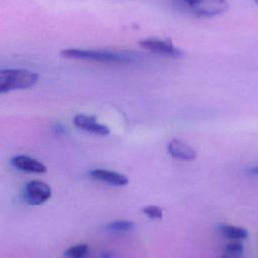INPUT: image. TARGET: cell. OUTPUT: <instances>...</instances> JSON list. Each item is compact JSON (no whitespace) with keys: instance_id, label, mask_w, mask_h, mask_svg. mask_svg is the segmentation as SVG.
Returning a JSON list of instances; mask_svg holds the SVG:
<instances>
[{"instance_id":"6da1fadb","label":"cell","mask_w":258,"mask_h":258,"mask_svg":"<svg viewBox=\"0 0 258 258\" xmlns=\"http://www.w3.org/2000/svg\"><path fill=\"white\" fill-rule=\"evenodd\" d=\"M60 55L64 58L91 60L107 63H127L132 61V56L126 53L105 50V49H83V48H63Z\"/></svg>"},{"instance_id":"7a4b0ae2","label":"cell","mask_w":258,"mask_h":258,"mask_svg":"<svg viewBox=\"0 0 258 258\" xmlns=\"http://www.w3.org/2000/svg\"><path fill=\"white\" fill-rule=\"evenodd\" d=\"M39 76L25 69H3L0 71V92L2 94L33 87Z\"/></svg>"},{"instance_id":"3957f363","label":"cell","mask_w":258,"mask_h":258,"mask_svg":"<svg viewBox=\"0 0 258 258\" xmlns=\"http://www.w3.org/2000/svg\"><path fill=\"white\" fill-rule=\"evenodd\" d=\"M175 6L184 13L197 17H213L228 10L226 0H173Z\"/></svg>"},{"instance_id":"277c9868","label":"cell","mask_w":258,"mask_h":258,"mask_svg":"<svg viewBox=\"0 0 258 258\" xmlns=\"http://www.w3.org/2000/svg\"><path fill=\"white\" fill-rule=\"evenodd\" d=\"M139 46L142 48L159 55H164L167 57H180L182 51L175 46L170 39H161V38H144L139 40Z\"/></svg>"},{"instance_id":"5b68a950","label":"cell","mask_w":258,"mask_h":258,"mask_svg":"<svg viewBox=\"0 0 258 258\" xmlns=\"http://www.w3.org/2000/svg\"><path fill=\"white\" fill-rule=\"evenodd\" d=\"M51 197L50 186L40 180L28 181L23 190V199L30 206H39Z\"/></svg>"},{"instance_id":"8992f818","label":"cell","mask_w":258,"mask_h":258,"mask_svg":"<svg viewBox=\"0 0 258 258\" xmlns=\"http://www.w3.org/2000/svg\"><path fill=\"white\" fill-rule=\"evenodd\" d=\"M75 126L83 131L89 132L98 136H107L110 134V129L105 124L97 122L94 116L86 114H78L73 120Z\"/></svg>"},{"instance_id":"52a82bcc","label":"cell","mask_w":258,"mask_h":258,"mask_svg":"<svg viewBox=\"0 0 258 258\" xmlns=\"http://www.w3.org/2000/svg\"><path fill=\"white\" fill-rule=\"evenodd\" d=\"M90 175L98 180L106 182L115 186H123L128 184L129 179L126 175L109 169L104 168H96L90 171Z\"/></svg>"},{"instance_id":"ba28073f","label":"cell","mask_w":258,"mask_h":258,"mask_svg":"<svg viewBox=\"0 0 258 258\" xmlns=\"http://www.w3.org/2000/svg\"><path fill=\"white\" fill-rule=\"evenodd\" d=\"M167 150L172 157L177 159L191 161L197 158L196 150L188 144L176 138H172L168 142Z\"/></svg>"},{"instance_id":"9c48e42d","label":"cell","mask_w":258,"mask_h":258,"mask_svg":"<svg viewBox=\"0 0 258 258\" xmlns=\"http://www.w3.org/2000/svg\"><path fill=\"white\" fill-rule=\"evenodd\" d=\"M11 164L15 168L26 172L44 173L47 170L46 166L42 162L26 155H16L12 157Z\"/></svg>"},{"instance_id":"30bf717a","label":"cell","mask_w":258,"mask_h":258,"mask_svg":"<svg viewBox=\"0 0 258 258\" xmlns=\"http://www.w3.org/2000/svg\"><path fill=\"white\" fill-rule=\"evenodd\" d=\"M220 231L222 235L228 239L242 240L248 237V231L245 228L233 225H222Z\"/></svg>"},{"instance_id":"8fae6325","label":"cell","mask_w":258,"mask_h":258,"mask_svg":"<svg viewBox=\"0 0 258 258\" xmlns=\"http://www.w3.org/2000/svg\"><path fill=\"white\" fill-rule=\"evenodd\" d=\"M134 228H135L134 223L128 220L113 221L106 226V229L111 232H128L133 230Z\"/></svg>"},{"instance_id":"7c38bea8","label":"cell","mask_w":258,"mask_h":258,"mask_svg":"<svg viewBox=\"0 0 258 258\" xmlns=\"http://www.w3.org/2000/svg\"><path fill=\"white\" fill-rule=\"evenodd\" d=\"M89 246L87 244H77L68 248L64 252V256L68 258H85L88 254Z\"/></svg>"},{"instance_id":"4fadbf2b","label":"cell","mask_w":258,"mask_h":258,"mask_svg":"<svg viewBox=\"0 0 258 258\" xmlns=\"http://www.w3.org/2000/svg\"><path fill=\"white\" fill-rule=\"evenodd\" d=\"M142 213L151 220H161L162 210L157 206H147L142 209Z\"/></svg>"},{"instance_id":"5bb4252c","label":"cell","mask_w":258,"mask_h":258,"mask_svg":"<svg viewBox=\"0 0 258 258\" xmlns=\"http://www.w3.org/2000/svg\"><path fill=\"white\" fill-rule=\"evenodd\" d=\"M225 251H226V253H228L232 256H240L244 252V247H243L242 243L234 242V243L227 244L225 247Z\"/></svg>"},{"instance_id":"9a60e30c","label":"cell","mask_w":258,"mask_h":258,"mask_svg":"<svg viewBox=\"0 0 258 258\" xmlns=\"http://www.w3.org/2000/svg\"><path fill=\"white\" fill-rule=\"evenodd\" d=\"M246 172H247L248 174H252V175H258V165H256V166H252V167L248 168V169L246 170Z\"/></svg>"},{"instance_id":"2e32d148","label":"cell","mask_w":258,"mask_h":258,"mask_svg":"<svg viewBox=\"0 0 258 258\" xmlns=\"http://www.w3.org/2000/svg\"><path fill=\"white\" fill-rule=\"evenodd\" d=\"M253 1H254V2H255L257 5H258V0H253Z\"/></svg>"},{"instance_id":"e0dca14e","label":"cell","mask_w":258,"mask_h":258,"mask_svg":"<svg viewBox=\"0 0 258 258\" xmlns=\"http://www.w3.org/2000/svg\"><path fill=\"white\" fill-rule=\"evenodd\" d=\"M222 258H227V257H222Z\"/></svg>"}]
</instances>
